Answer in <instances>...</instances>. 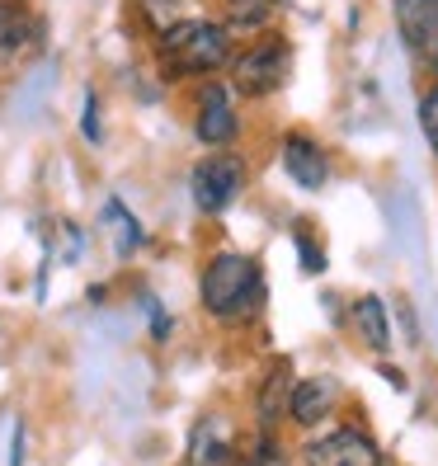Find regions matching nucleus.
Listing matches in <instances>:
<instances>
[{
    "label": "nucleus",
    "mask_w": 438,
    "mask_h": 466,
    "mask_svg": "<svg viewBox=\"0 0 438 466\" xmlns=\"http://www.w3.org/2000/svg\"><path fill=\"white\" fill-rule=\"evenodd\" d=\"M420 132H424V142H429V156L438 160V80H429L424 95H420Z\"/></svg>",
    "instance_id": "dca6fc26"
},
{
    "label": "nucleus",
    "mask_w": 438,
    "mask_h": 466,
    "mask_svg": "<svg viewBox=\"0 0 438 466\" xmlns=\"http://www.w3.org/2000/svg\"><path fill=\"white\" fill-rule=\"evenodd\" d=\"M335 410V381L331 377H302L292 381V396H288V420L302 424V429H316L331 420Z\"/></svg>",
    "instance_id": "9d476101"
},
{
    "label": "nucleus",
    "mask_w": 438,
    "mask_h": 466,
    "mask_svg": "<svg viewBox=\"0 0 438 466\" xmlns=\"http://www.w3.org/2000/svg\"><path fill=\"white\" fill-rule=\"evenodd\" d=\"M151 57L156 71L184 86V80H212L236 57V34L212 15H175L160 29H151Z\"/></svg>",
    "instance_id": "f257e3e1"
},
{
    "label": "nucleus",
    "mask_w": 438,
    "mask_h": 466,
    "mask_svg": "<svg viewBox=\"0 0 438 466\" xmlns=\"http://www.w3.org/2000/svg\"><path fill=\"white\" fill-rule=\"evenodd\" d=\"M250 466H288V457H283L279 448H273V438L264 433V443H260V452L250 457Z\"/></svg>",
    "instance_id": "aec40b11"
},
{
    "label": "nucleus",
    "mask_w": 438,
    "mask_h": 466,
    "mask_svg": "<svg viewBox=\"0 0 438 466\" xmlns=\"http://www.w3.org/2000/svg\"><path fill=\"white\" fill-rule=\"evenodd\" d=\"M80 137H86L90 147L104 142V118H99V95L86 90V108H80Z\"/></svg>",
    "instance_id": "a211bd4d"
},
{
    "label": "nucleus",
    "mask_w": 438,
    "mask_h": 466,
    "mask_svg": "<svg viewBox=\"0 0 438 466\" xmlns=\"http://www.w3.org/2000/svg\"><path fill=\"white\" fill-rule=\"evenodd\" d=\"M147 311H151V339H170V316L156 307V297H147Z\"/></svg>",
    "instance_id": "412c9836"
},
{
    "label": "nucleus",
    "mask_w": 438,
    "mask_h": 466,
    "mask_svg": "<svg viewBox=\"0 0 438 466\" xmlns=\"http://www.w3.org/2000/svg\"><path fill=\"white\" fill-rule=\"evenodd\" d=\"M184 466H240L236 461V443L222 420H199L194 438H188V461Z\"/></svg>",
    "instance_id": "9b49d317"
},
{
    "label": "nucleus",
    "mask_w": 438,
    "mask_h": 466,
    "mask_svg": "<svg viewBox=\"0 0 438 466\" xmlns=\"http://www.w3.org/2000/svg\"><path fill=\"white\" fill-rule=\"evenodd\" d=\"M137 10H142V19L151 24V29H160L166 19L179 15V0H137Z\"/></svg>",
    "instance_id": "6ab92c4d"
},
{
    "label": "nucleus",
    "mask_w": 438,
    "mask_h": 466,
    "mask_svg": "<svg viewBox=\"0 0 438 466\" xmlns=\"http://www.w3.org/2000/svg\"><path fill=\"white\" fill-rule=\"evenodd\" d=\"M424 71H429V76L438 80V52H433V57H429V66H424Z\"/></svg>",
    "instance_id": "5701e85b"
},
{
    "label": "nucleus",
    "mask_w": 438,
    "mask_h": 466,
    "mask_svg": "<svg viewBox=\"0 0 438 466\" xmlns=\"http://www.w3.org/2000/svg\"><path fill=\"white\" fill-rule=\"evenodd\" d=\"M10 466H24V424H15V448H10Z\"/></svg>",
    "instance_id": "4be33fe9"
},
{
    "label": "nucleus",
    "mask_w": 438,
    "mask_h": 466,
    "mask_svg": "<svg viewBox=\"0 0 438 466\" xmlns=\"http://www.w3.org/2000/svg\"><path fill=\"white\" fill-rule=\"evenodd\" d=\"M43 15L29 10V0H0V57L19 62L43 47Z\"/></svg>",
    "instance_id": "1a4fd4ad"
},
{
    "label": "nucleus",
    "mask_w": 438,
    "mask_h": 466,
    "mask_svg": "<svg viewBox=\"0 0 438 466\" xmlns=\"http://www.w3.org/2000/svg\"><path fill=\"white\" fill-rule=\"evenodd\" d=\"M104 227L114 231V245H118V255L127 259L132 250H142L147 245V231H142V222L127 212V203L123 198H104Z\"/></svg>",
    "instance_id": "2eb2a0df"
},
{
    "label": "nucleus",
    "mask_w": 438,
    "mask_h": 466,
    "mask_svg": "<svg viewBox=\"0 0 438 466\" xmlns=\"http://www.w3.org/2000/svg\"><path fill=\"white\" fill-rule=\"evenodd\" d=\"M288 80H292V43L283 34H273V29L250 38L245 47H236V57L227 66V86L250 104L273 99Z\"/></svg>",
    "instance_id": "7ed1b4c3"
},
{
    "label": "nucleus",
    "mask_w": 438,
    "mask_h": 466,
    "mask_svg": "<svg viewBox=\"0 0 438 466\" xmlns=\"http://www.w3.org/2000/svg\"><path fill=\"white\" fill-rule=\"evenodd\" d=\"M292 245H297V255H302V273H321V268H325V250L316 245V236H311L307 227L292 231Z\"/></svg>",
    "instance_id": "f3484780"
},
{
    "label": "nucleus",
    "mask_w": 438,
    "mask_h": 466,
    "mask_svg": "<svg viewBox=\"0 0 438 466\" xmlns=\"http://www.w3.org/2000/svg\"><path fill=\"white\" fill-rule=\"evenodd\" d=\"M288 396H292V363H273L264 387H260V410H255L264 433L279 424V415H288Z\"/></svg>",
    "instance_id": "4468645a"
},
{
    "label": "nucleus",
    "mask_w": 438,
    "mask_h": 466,
    "mask_svg": "<svg viewBox=\"0 0 438 466\" xmlns=\"http://www.w3.org/2000/svg\"><path fill=\"white\" fill-rule=\"evenodd\" d=\"M236 99L240 95L227 86L222 76L199 80L194 118H188V127H194V142L203 151H231L240 142V108H236Z\"/></svg>",
    "instance_id": "39448f33"
},
{
    "label": "nucleus",
    "mask_w": 438,
    "mask_h": 466,
    "mask_svg": "<svg viewBox=\"0 0 438 466\" xmlns=\"http://www.w3.org/2000/svg\"><path fill=\"white\" fill-rule=\"evenodd\" d=\"M283 0H222V24L236 38H260L273 29Z\"/></svg>",
    "instance_id": "f8f14e48"
},
{
    "label": "nucleus",
    "mask_w": 438,
    "mask_h": 466,
    "mask_svg": "<svg viewBox=\"0 0 438 466\" xmlns=\"http://www.w3.org/2000/svg\"><path fill=\"white\" fill-rule=\"evenodd\" d=\"M302 461L307 466H382V448L363 424H340V429L316 433L302 448Z\"/></svg>",
    "instance_id": "423d86ee"
},
{
    "label": "nucleus",
    "mask_w": 438,
    "mask_h": 466,
    "mask_svg": "<svg viewBox=\"0 0 438 466\" xmlns=\"http://www.w3.org/2000/svg\"><path fill=\"white\" fill-rule=\"evenodd\" d=\"M279 166L297 188H307V194H321V188L335 179V160L311 132H283L279 137Z\"/></svg>",
    "instance_id": "0eeeda50"
},
{
    "label": "nucleus",
    "mask_w": 438,
    "mask_h": 466,
    "mask_svg": "<svg viewBox=\"0 0 438 466\" xmlns=\"http://www.w3.org/2000/svg\"><path fill=\"white\" fill-rule=\"evenodd\" d=\"M264 297H269V279H264V264L255 255L217 250L203 264L199 301L212 320H250L264 311Z\"/></svg>",
    "instance_id": "f03ea898"
},
{
    "label": "nucleus",
    "mask_w": 438,
    "mask_h": 466,
    "mask_svg": "<svg viewBox=\"0 0 438 466\" xmlns=\"http://www.w3.org/2000/svg\"><path fill=\"white\" fill-rule=\"evenodd\" d=\"M245 179H250V160L236 147L231 151H203V160L188 170V194H194V208L203 217H217L245 194Z\"/></svg>",
    "instance_id": "20e7f679"
},
{
    "label": "nucleus",
    "mask_w": 438,
    "mask_h": 466,
    "mask_svg": "<svg viewBox=\"0 0 438 466\" xmlns=\"http://www.w3.org/2000/svg\"><path fill=\"white\" fill-rule=\"evenodd\" d=\"M353 330H359V339L377 353L392 349V320H387V307H382L377 292H363L353 301Z\"/></svg>",
    "instance_id": "ddd939ff"
},
{
    "label": "nucleus",
    "mask_w": 438,
    "mask_h": 466,
    "mask_svg": "<svg viewBox=\"0 0 438 466\" xmlns=\"http://www.w3.org/2000/svg\"><path fill=\"white\" fill-rule=\"evenodd\" d=\"M392 19H396V38L420 66L438 52V0H392Z\"/></svg>",
    "instance_id": "6e6552de"
}]
</instances>
